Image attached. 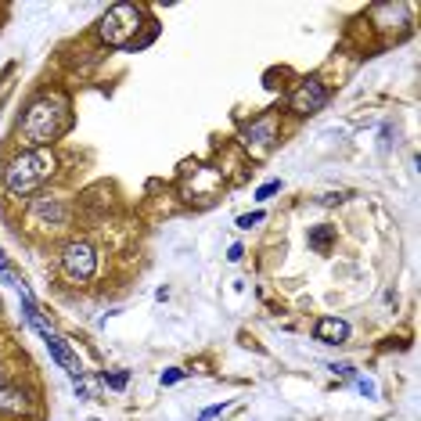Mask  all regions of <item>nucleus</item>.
<instances>
[{
	"mask_svg": "<svg viewBox=\"0 0 421 421\" xmlns=\"http://www.w3.org/2000/svg\"><path fill=\"white\" fill-rule=\"evenodd\" d=\"M69 127V105L61 94H43L29 105V112L22 119V137L29 144H51L54 137H61Z\"/></svg>",
	"mask_w": 421,
	"mask_h": 421,
	"instance_id": "1",
	"label": "nucleus"
},
{
	"mask_svg": "<svg viewBox=\"0 0 421 421\" xmlns=\"http://www.w3.org/2000/svg\"><path fill=\"white\" fill-rule=\"evenodd\" d=\"M245 144L248 148H270L274 144V137H277V122H274V116H263V119H256L252 127H245Z\"/></svg>",
	"mask_w": 421,
	"mask_h": 421,
	"instance_id": "7",
	"label": "nucleus"
},
{
	"mask_svg": "<svg viewBox=\"0 0 421 421\" xmlns=\"http://www.w3.org/2000/svg\"><path fill=\"white\" fill-rule=\"evenodd\" d=\"M180 378H184V371H180V367H166L159 382H162V385H177Z\"/></svg>",
	"mask_w": 421,
	"mask_h": 421,
	"instance_id": "15",
	"label": "nucleus"
},
{
	"mask_svg": "<svg viewBox=\"0 0 421 421\" xmlns=\"http://www.w3.org/2000/svg\"><path fill=\"white\" fill-rule=\"evenodd\" d=\"M277 191H281V180H267V184H263L259 191H256V202H267V198L277 195Z\"/></svg>",
	"mask_w": 421,
	"mask_h": 421,
	"instance_id": "14",
	"label": "nucleus"
},
{
	"mask_svg": "<svg viewBox=\"0 0 421 421\" xmlns=\"http://www.w3.org/2000/svg\"><path fill=\"white\" fill-rule=\"evenodd\" d=\"M327 371L338 374V378H349V374H353V367H349V364H327Z\"/></svg>",
	"mask_w": 421,
	"mask_h": 421,
	"instance_id": "18",
	"label": "nucleus"
},
{
	"mask_svg": "<svg viewBox=\"0 0 421 421\" xmlns=\"http://www.w3.org/2000/svg\"><path fill=\"white\" fill-rule=\"evenodd\" d=\"M54 155L51 151H43V148H33V151H25V155H19V159H11L8 162V169H4V187L11 195H33L36 187L43 184V180H51V173H54Z\"/></svg>",
	"mask_w": 421,
	"mask_h": 421,
	"instance_id": "2",
	"label": "nucleus"
},
{
	"mask_svg": "<svg viewBox=\"0 0 421 421\" xmlns=\"http://www.w3.org/2000/svg\"><path fill=\"white\" fill-rule=\"evenodd\" d=\"M314 338L324 342V346H338V342L349 338V324L342 321V317H321L314 324Z\"/></svg>",
	"mask_w": 421,
	"mask_h": 421,
	"instance_id": "6",
	"label": "nucleus"
},
{
	"mask_svg": "<svg viewBox=\"0 0 421 421\" xmlns=\"http://www.w3.org/2000/svg\"><path fill=\"white\" fill-rule=\"evenodd\" d=\"M332 241H335V227H314L310 230V248H317V252H327L332 248Z\"/></svg>",
	"mask_w": 421,
	"mask_h": 421,
	"instance_id": "10",
	"label": "nucleus"
},
{
	"mask_svg": "<svg viewBox=\"0 0 421 421\" xmlns=\"http://www.w3.org/2000/svg\"><path fill=\"white\" fill-rule=\"evenodd\" d=\"M327 105V90H324V83L321 80H303L299 83V90L292 94V101H288V108L295 116H310V112H321V108Z\"/></svg>",
	"mask_w": 421,
	"mask_h": 421,
	"instance_id": "5",
	"label": "nucleus"
},
{
	"mask_svg": "<svg viewBox=\"0 0 421 421\" xmlns=\"http://www.w3.org/2000/svg\"><path fill=\"white\" fill-rule=\"evenodd\" d=\"M127 382H130V371H116V374H105V389H112V393H122L127 389Z\"/></svg>",
	"mask_w": 421,
	"mask_h": 421,
	"instance_id": "12",
	"label": "nucleus"
},
{
	"mask_svg": "<svg viewBox=\"0 0 421 421\" xmlns=\"http://www.w3.org/2000/svg\"><path fill=\"white\" fill-rule=\"evenodd\" d=\"M263 216H267L263 209H256V213H245V216H238V227H241V230H252L256 224H263Z\"/></svg>",
	"mask_w": 421,
	"mask_h": 421,
	"instance_id": "13",
	"label": "nucleus"
},
{
	"mask_svg": "<svg viewBox=\"0 0 421 421\" xmlns=\"http://www.w3.org/2000/svg\"><path fill=\"white\" fill-rule=\"evenodd\" d=\"M356 389H360V396H367V400L378 396V389H374V382H371V378H356Z\"/></svg>",
	"mask_w": 421,
	"mask_h": 421,
	"instance_id": "16",
	"label": "nucleus"
},
{
	"mask_svg": "<svg viewBox=\"0 0 421 421\" xmlns=\"http://www.w3.org/2000/svg\"><path fill=\"white\" fill-rule=\"evenodd\" d=\"M72 389H76V396H83V400H98L101 382L90 378V374H80V378H72Z\"/></svg>",
	"mask_w": 421,
	"mask_h": 421,
	"instance_id": "11",
	"label": "nucleus"
},
{
	"mask_svg": "<svg viewBox=\"0 0 421 421\" xmlns=\"http://www.w3.org/2000/svg\"><path fill=\"white\" fill-rule=\"evenodd\" d=\"M90 421H98V418H90Z\"/></svg>",
	"mask_w": 421,
	"mask_h": 421,
	"instance_id": "20",
	"label": "nucleus"
},
{
	"mask_svg": "<svg viewBox=\"0 0 421 421\" xmlns=\"http://www.w3.org/2000/svg\"><path fill=\"white\" fill-rule=\"evenodd\" d=\"M224 407H227V403H216V407H206V411L198 414V421H213L216 414H224Z\"/></svg>",
	"mask_w": 421,
	"mask_h": 421,
	"instance_id": "17",
	"label": "nucleus"
},
{
	"mask_svg": "<svg viewBox=\"0 0 421 421\" xmlns=\"http://www.w3.org/2000/svg\"><path fill=\"white\" fill-rule=\"evenodd\" d=\"M241 256H245V248H241V245H230V248H227V259H230V263H238Z\"/></svg>",
	"mask_w": 421,
	"mask_h": 421,
	"instance_id": "19",
	"label": "nucleus"
},
{
	"mask_svg": "<svg viewBox=\"0 0 421 421\" xmlns=\"http://www.w3.org/2000/svg\"><path fill=\"white\" fill-rule=\"evenodd\" d=\"M61 270L72 281H90L98 274V252H94L87 241H69L65 252H61Z\"/></svg>",
	"mask_w": 421,
	"mask_h": 421,
	"instance_id": "4",
	"label": "nucleus"
},
{
	"mask_svg": "<svg viewBox=\"0 0 421 421\" xmlns=\"http://www.w3.org/2000/svg\"><path fill=\"white\" fill-rule=\"evenodd\" d=\"M140 29V11L133 4H116L101 14L98 33L108 47H133V36Z\"/></svg>",
	"mask_w": 421,
	"mask_h": 421,
	"instance_id": "3",
	"label": "nucleus"
},
{
	"mask_svg": "<svg viewBox=\"0 0 421 421\" xmlns=\"http://www.w3.org/2000/svg\"><path fill=\"white\" fill-rule=\"evenodd\" d=\"M33 213L40 216L47 227H65V220H69V209H65V202H61V198H36Z\"/></svg>",
	"mask_w": 421,
	"mask_h": 421,
	"instance_id": "8",
	"label": "nucleus"
},
{
	"mask_svg": "<svg viewBox=\"0 0 421 421\" xmlns=\"http://www.w3.org/2000/svg\"><path fill=\"white\" fill-rule=\"evenodd\" d=\"M29 411V396L14 385H0V414H25Z\"/></svg>",
	"mask_w": 421,
	"mask_h": 421,
	"instance_id": "9",
	"label": "nucleus"
}]
</instances>
